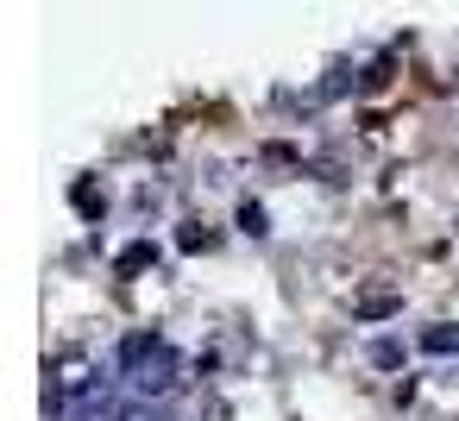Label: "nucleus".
I'll use <instances>...</instances> for the list:
<instances>
[{
    "label": "nucleus",
    "mask_w": 459,
    "mask_h": 421,
    "mask_svg": "<svg viewBox=\"0 0 459 421\" xmlns=\"http://www.w3.org/2000/svg\"><path fill=\"white\" fill-rule=\"evenodd\" d=\"M421 346H428V352H459V333H446V327H434V333H428Z\"/></svg>",
    "instance_id": "3"
},
{
    "label": "nucleus",
    "mask_w": 459,
    "mask_h": 421,
    "mask_svg": "<svg viewBox=\"0 0 459 421\" xmlns=\"http://www.w3.org/2000/svg\"><path fill=\"white\" fill-rule=\"evenodd\" d=\"M145 258H152V245H133V252H120V271H139Z\"/></svg>",
    "instance_id": "4"
},
{
    "label": "nucleus",
    "mask_w": 459,
    "mask_h": 421,
    "mask_svg": "<svg viewBox=\"0 0 459 421\" xmlns=\"http://www.w3.org/2000/svg\"><path fill=\"white\" fill-rule=\"evenodd\" d=\"M120 365H126V396H152V390H170V377H177V352L164 346V339H126V352H120Z\"/></svg>",
    "instance_id": "1"
},
{
    "label": "nucleus",
    "mask_w": 459,
    "mask_h": 421,
    "mask_svg": "<svg viewBox=\"0 0 459 421\" xmlns=\"http://www.w3.org/2000/svg\"><path fill=\"white\" fill-rule=\"evenodd\" d=\"M390 308H396V296H390V289H377V296H365V302H359V314H390Z\"/></svg>",
    "instance_id": "2"
}]
</instances>
